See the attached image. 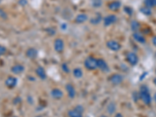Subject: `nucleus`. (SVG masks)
<instances>
[{"label":"nucleus","mask_w":156,"mask_h":117,"mask_svg":"<svg viewBox=\"0 0 156 117\" xmlns=\"http://www.w3.org/2000/svg\"><path fill=\"white\" fill-rule=\"evenodd\" d=\"M37 117H42V116H37Z\"/></svg>","instance_id":"39"},{"label":"nucleus","mask_w":156,"mask_h":117,"mask_svg":"<svg viewBox=\"0 0 156 117\" xmlns=\"http://www.w3.org/2000/svg\"><path fill=\"white\" fill-rule=\"evenodd\" d=\"M123 10H124L125 13L129 16H132L133 13V10L132 8L129 7V6H124V9H123Z\"/></svg>","instance_id":"28"},{"label":"nucleus","mask_w":156,"mask_h":117,"mask_svg":"<svg viewBox=\"0 0 156 117\" xmlns=\"http://www.w3.org/2000/svg\"><path fill=\"white\" fill-rule=\"evenodd\" d=\"M139 97L141 101H143L144 104L146 105H150L152 101L151 94L149 92L148 88L146 85H141L139 91Z\"/></svg>","instance_id":"1"},{"label":"nucleus","mask_w":156,"mask_h":117,"mask_svg":"<svg viewBox=\"0 0 156 117\" xmlns=\"http://www.w3.org/2000/svg\"><path fill=\"white\" fill-rule=\"evenodd\" d=\"M88 15L86 13H79L78 15L76 16L75 17V22L76 23L78 24H82V23H85L88 21Z\"/></svg>","instance_id":"16"},{"label":"nucleus","mask_w":156,"mask_h":117,"mask_svg":"<svg viewBox=\"0 0 156 117\" xmlns=\"http://www.w3.org/2000/svg\"><path fill=\"white\" fill-rule=\"evenodd\" d=\"M153 83H154V84H155V85L156 86V77L153 80Z\"/></svg>","instance_id":"37"},{"label":"nucleus","mask_w":156,"mask_h":117,"mask_svg":"<svg viewBox=\"0 0 156 117\" xmlns=\"http://www.w3.org/2000/svg\"><path fill=\"white\" fill-rule=\"evenodd\" d=\"M97 67L103 73H108L110 70V68H109L107 62L102 58L97 59Z\"/></svg>","instance_id":"5"},{"label":"nucleus","mask_w":156,"mask_h":117,"mask_svg":"<svg viewBox=\"0 0 156 117\" xmlns=\"http://www.w3.org/2000/svg\"><path fill=\"white\" fill-rule=\"evenodd\" d=\"M155 56H156V53H155Z\"/></svg>","instance_id":"42"},{"label":"nucleus","mask_w":156,"mask_h":117,"mask_svg":"<svg viewBox=\"0 0 156 117\" xmlns=\"http://www.w3.org/2000/svg\"><path fill=\"white\" fill-rule=\"evenodd\" d=\"M155 73H156V69H155Z\"/></svg>","instance_id":"41"},{"label":"nucleus","mask_w":156,"mask_h":117,"mask_svg":"<svg viewBox=\"0 0 156 117\" xmlns=\"http://www.w3.org/2000/svg\"><path fill=\"white\" fill-rule=\"evenodd\" d=\"M17 82H18L17 78L13 77V76H10L6 78V80L5 81V85L8 88H13L16 86Z\"/></svg>","instance_id":"11"},{"label":"nucleus","mask_w":156,"mask_h":117,"mask_svg":"<svg viewBox=\"0 0 156 117\" xmlns=\"http://www.w3.org/2000/svg\"><path fill=\"white\" fill-rule=\"evenodd\" d=\"M151 42H152V44H154V46L156 47V36H154L151 39Z\"/></svg>","instance_id":"33"},{"label":"nucleus","mask_w":156,"mask_h":117,"mask_svg":"<svg viewBox=\"0 0 156 117\" xmlns=\"http://www.w3.org/2000/svg\"><path fill=\"white\" fill-rule=\"evenodd\" d=\"M38 55V51L35 48H29L26 51V56L30 60H35Z\"/></svg>","instance_id":"13"},{"label":"nucleus","mask_w":156,"mask_h":117,"mask_svg":"<svg viewBox=\"0 0 156 117\" xmlns=\"http://www.w3.org/2000/svg\"><path fill=\"white\" fill-rule=\"evenodd\" d=\"M124 80V77L120 73H113L109 78V83L114 86L120 85Z\"/></svg>","instance_id":"3"},{"label":"nucleus","mask_w":156,"mask_h":117,"mask_svg":"<svg viewBox=\"0 0 156 117\" xmlns=\"http://www.w3.org/2000/svg\"><path fill=\"white\" fill-rule=\"evenodd\" d=\"M73 77L77 78V79H81L83 76V70H82V69L79 67L74 68L73 70Z\"/></svg>","instance_id":"20"},{"label":"nucleus","mask_w":156,"mask_h":117,"mask_svg":"<svg viewBox=\"0 0 156 117\" xmlns=\"http://www.w3.org/2000/svg\"><path fill=\"white\" fill-rule=\"evenodd\" d=\"M118 21L116 15L115 14H109L103 18V24L105 27H109L116 23Z\"/></svg>","instance_id":"8"},{"label":"nucleus","mask_w":156,"mask_h":117,"mask_svg":"<svg viewBox=\"0 0 156 117\" xmlns=\"http://www.w3.org/2000/svg\"><path fill=\"white\" fill-rule=\"evenodd\" d=\"M25 70V67L23 64H15L11 67V72L15 75H20L23 73Z\"/></svg>","instance_id":"15"},{"label":"nucleus","mask_w":156,"mask_h":117,"mask_svg":"<svg viewBox=\"0 0 156 117\" xmlns=\"http://www.w3.org/2000/svg\"><path fill=\"white\" fill-rule=\"evenodd\" d=\"M144 6L148 8L156 7V0H144Z\"/></svg>","instance_id":"24"},{"label":"nucleus","mask_w":156,"mask_h":117,"mask_svg":"<svg viewBox=\"0 0 156 117\" xmlns=\"http://www.w3.org/2000/svg\"><path fill=\"white\" fill-rule=\"evenodd\" d=\"M81 117H83V116H81Z\"/></svg>","instance_id":"43"},{"label":"nucleus","mask_w":156,"mask_h":117,"mask_svg":"<svg viewBox=\"0 0 156 117\" xmlns=\"http://www.w3.org/2000/svg\"><path fill=\"white\" fill-rule=\"evenodd\" d=\"M83 64L86 69L88 70H94L98 68L97 67V59L93 56H88L86 58Z\"/></svg>","instance_id":"2"},{"label":"nucleus","mask_w":156,"mask_h":117,"mask_svg":"<svg viewBox=\"0 0 156 117\" xmlns=\"http://www.w3.org/2000/svg\"><path fill=\"white\" fill-rule=\"evenodd\" d=\"M61 29H62V30H66V29H67V24H66V23H62V25H61Z\"/></svg>","instance_id":"34"},{"label":"nucleus","mask_w":156,"mask_h":117,"mask_svg":"<svg viewBox=\"0 0 156 117\" xmlns=\"http://www.w3.org/2000/svg\"><path fill=\"white\" fill-rule=\"evenodd\" d=\"M154 100H155V101L156 103V92L155 93V94H154Z\"/></svg>","instance_id":"36"},{"label":"nucleus","mask_w":156,"mask_h":117,"mask_svg":"<svg viewBox=\"0 0 156 117\" xmlns=\"http://www.w3.org/2000/svg\"><path fill=\"white\" fill-rule=\"evenodd\" d=\"M140 27V24L138 21L133 20V21H131V23H130V28H131V30L133 31V32H137V31H138Z\"/></svg>","instance_id":"21"},{"label":"nucleus","mask_w":156,"mask_h":117,"mask_svg":"<svg viewBox=\"0 0 156 117\" xmlns=\"http://www.w3.org/2000/svg\"><path fill=\"white\" fill-rule=\"evenodd\" d=\"M108 8L110 11L112 12H117L120 10V9L121 8V3L119 0H114L112 1L108 4Z\"/></svg>","instance_id":"12"},{"label":"nucleus","mask_w":156,"mask_h":117,"mask_svg":"<svg viewBox=\"0 0 156 117\" xmlns=\"http://www.w3.org/2000/svg\"><path fill=\"white\" fill-rule=\"evenodd\" d=\"M35 73L36 75L38 77V78H40L42 81H44L47 79V73L46 71L44 70V68L43 66H39L38 67L35 69Z\"/></svg>","instance_id":"14"},{"label":"nucleus","mask_w":156,"mask_h":117,"mask_svg":"<svg viewBox=\"0 0 156 117\" xmlns=\"http://www.w3.org/2000/svg\"><path fill=\"white\" fill-rule=\"evenodd\" d=\"M67 116L69 117H81L83 114H81V112H79L77 110H76L74 108L73 109H70L67 112Z\"/></svg>","instance_id":"22"},{"label":"nucleus","mask_w":156,"mask_h":117,"mask_svg":"<svg viewBox=\"0 0 156 117\" xmlns=\"http://www.w3.org/2000/svg\"><path fill=\"white\" fill-rule=\"evenodd\" d=\"M18 3L19 5H21V6H25V5H27L28 1H27V0H19Z\"/></svg>","instance_id":"30"},{"label":"nucleus","mask_w":156,"mask_h":117,"mask_svg":"<svg viewBox=\"0 0 156 117\" xmlns=\"http://www.w3.org/2000/svg\"><path fill=\"white\" fill-rule=\"evenodd\" d=\"M46 32L47 34H49V36H53V35L56 34V30H55L54 27H48V28L46 29Z\"/></svg>","instance_id":"27"},{"label":"nucleus","mask_w":156,"mask_h":117,"mask_svg":"<svg viewBox=\"0 0 156 117\" xmlns=\"http://www.w3.org/2000/svg\"><path fill=\"white\" fill-rule=\"evenodd\" d=\"M74 109H75L76 110H77L79 112H81V114H83V112H84V107H83V105H76V106L74 107Z\"/></svg>","instance_id":"29"},{"label":"nucleus","mask_w":156,"mask_h":117,"mask_svg":"<svg viewBox=\"0 0 156 117\" xmlns=\"http://www.w3.org/2000/svg\"><path fill=\"white\" fill-rule=\"evenodd\" d=\"M102 21H103V18H102L101 15L98 13V14H96L94 17L90 19L89 22H90V23H91V24H93V25H97V24H99V23H101Z\"/></svg>","instance_id":"19"},{"label":"nucleus","mask_w":156,"mask_h":117,"mask_svg":"<svg viewBox=\"0 0 156 117\" xmlns=\"http://www.w3.org/2000/svg\"><path fill=\"white\" fill-rule=\"evenodd\" d=\"M13 117H17V116H13Z\"/></svg>","instance_id":"40"},{"label":"nucleus","mask_w":156,"mask_h":117,"mask_svg":"<svg viewBox=\"0 0 156 117\" xmlns=\"http://www.w3.org/2000/svg\"><path fill=\"white\" fill-rule=\"evenodd\" d=\"M127 61L130 66H134L139 62V57H138V55L136 54L135 52H128L127 55Z\"/></svg>","instance_id":"7"},{"label":"nucleus","mask_w":156,"mask_h":117,"mask_svg":"<svg viewBox=\"0 0 156 117\" xmlns=\"http://www.w3.org/2000/svg\"><path fill=\"white\" fill-rule=\"evenodd\" d=\"M61 68H62V70L64 72V73H70V67H69V66H68L67 63H66V62L62 63Z\"/></svg>","instance_id":"26"},{"label":"nucleus","mask_w":156,"mask_h":117,"mask_svg":"<svg viewBox=\"0 0 156 117\" xmlns=\"http://www.w3.org/2000/svg\"><path fill=\"white\" fill-rule=\"evenodd\" d=\"M65 89L66 92H67L68 97L71 99H73L76 97V94H77V91H76V89L74 88V86L72 84V83H68L66 84Z\"/></svg>","instance_id":"10"},{"label":"nucleus","mask_w":156,"mask_h":117,"mask_svg":"<svg viewBox=\"0 0 156 117\" xmlns=\"http://www.w3.org/2000/svg\"><path fill=\"white\" fill-rule=\"evenodd\" d=\"M0 16L3 19H6L7 18V14L5 13V12L2 9H0Z\"/></svg>","instance_id":"31"},{"label":"nucleus","mask_w":156,"mask_h":117,"mask_svg":"<svg viewBox=\"0 0 156 117\" xmlns=\"http://www.w3.org/2000/svg\"><path fill=\"white\" fill-rule=\"evenodd\" d=\"M50 95L55 100H60L64 96V93L60 88H52L50 91Z\"/></svg>","instance_id":"9"},{"label":"nucleus","mask_w":156,"mask_h":117,"mask_svg":"<svg viewBox=\"0 0 156 117\" xmlns=\"http://www.w3.org/2000/svg\"><path fill=\"white\" fill-rule=\"evenodd\" d=\"M115 117H124V116H122V113L118 112V113H116V114H115Z\"/></svg>","instance_id":"35"},{"label":"nucleus","mask_w":156,"mask_h":117,"mask_svg":"<svg viewBox=\"0 0 156 117\" xmlns=\"http://www.w3.org/2000/svg\"><path fill=\"white\" fill-rule=\"evenodd\" d=\"M103 4V0H91V5L94 8H100Z\"/></svg>","instance_id":"25"},{"label":"nucleus","mask_w":156,"mask_h":117,"mask_svg":"<svg viewBox=\"0 0 156 117\" xmlns=\"http://www.w3.org/2000/svg\"><path fill=\"white\" fill-rule=\"evenodd\" d=\"M100 117H108V116H106L105 115H101V116Z\"/></svg>","instance_id":"38"},{"label":"nucleus","mask_w":156,"mask_h":117,"mask_svg":"<svg viewBox=\"0 0 156 117\" xmlns=\"http://www.w3.org/2000/svg\"><path fill=\"white\" fill-rule=\"evenodd\" d=\"M6 52V48L3 45H1L0 44V55H4Z\"/></svg>","instance_id":"32"},{"label":"nucleus","mask_w":156,"mask_h":117,"mask_svg":"<svg viewBox=\"0 0 156 117\" xmlns=\"http://www.w3.org/2000/svg\"><path fill=\"white\" fill-rule=\"evenodd\" d=\"M140 12L144 16H151L152 14V10H151V8L146 7V6L140 7Z\"/></svg>","instance_id":"23"},{"label":"nucleus","mask_w":156,"mask_h":117,"mask_svg":"<svg viewBox=\"0 0 156 117\" xmlns=\"http://www.w3.org/2000/svg\"><path fill=\"white\" fill-rule=\"evenodd\" d=\"M132 37L134 39L135 42H138V43H140V44H144L146 42V38H144V36L141 33L138 32V31H137V32H133Z\"/></svg>","instance_id":"17"},{"label":"nucleus","mask_w":156,"mask_h":117,"mask_svg":"<svg viewBox=\"0 0 156 117\" xmlns=\"http://www.w3.org/2000/svg\"><path fill=\"white\" fill-rule=\"evenodd\" d=\"M106 47L112 52H118L121 49L122 45L120 42H117L116 40H109L106 42Z\"/></svg>","instance_id":"6"},{"label":"nucleus","mask_w":156,"mask_h":117,"mask_svg":"<svg viewBox=\"0 0 156 117\" xmlns=\"http://www.w3.org/2000/svg\"><path fill=\"white\" fill-rule=\"evenodd\" d=\"M53 47H54V50L57 53H62L64 49H65V43L64 41L62 38H56L55 39L54 43H53Z\"/></svg>","instance_id":"4"},{"label":"nucleus","mask_w":156,"mask_h":117,"mask_svg":"<svg viewBox=\"0 0 156 117\" xmlns=\"http://www.w3.org/2000/svg\"><path fill=\"white\" fill-rule=\"evenodd\" d=\"M116 111V104L113 101L109 102L106 107L107 113L109 115H113L115 114Z\"/></svg>","instance_id":"18"}]
</instances>
